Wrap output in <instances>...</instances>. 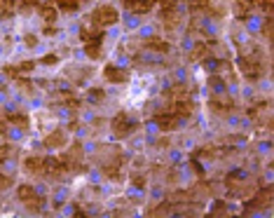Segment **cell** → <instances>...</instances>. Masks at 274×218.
Instances as JSON below:
<instances>
[{
  "mask_svg": "<svg viewBox=\"0 0 274 218\" xmlns=\"http://www.w3.org/2000/svg\"><path fill=\"white\" fill-rule=\"evenodd\" d=\"M209 85H211L213 89H225V80H218L216 75H213L211 80H209Z\"/></svg>",
  "mask_w": 274,
  "mask_h": 218,
  "instance_id": "cell-28",
  "label": "cell"
},
{
  "mask_svg": "<svg viewBox=\"0 0 274 218\" xmlns=\"http://www.w3.org/2000/svg\"><path fill=\"white\" fill-rule=\"evenodd\" d=\"M206 54H209V45H206V42H197L195 49H192V59H195V61H202Z\"/></svg>",
  "mask_w": 274,
  "mask_h": 218,
  "instance_id": "cell-21",
  "label": "cell"
},
{
  "mask_svg": "<svg viewBox=\"0 0 274 218\" xmlns=\"http://www.w3.org/2000/svg\"><path fill=\"white\" fill-rule=\"evenodd\" d=\"M251 5H253V3H248V0H237V14H239V19H248Z\"/></svg>",
  "mask_w": 274,
  "mask_h": 218,
  "instance_id": "cell-22",
  "label": "cell"
},
{
  "mask_svg": "<svg viewBox=\"0 0 274 218\" xmlns=\"http://www.w3.org/2000/svg\"><path fill=\"white\" fill-rule=\"evenodd\" d=\"M155 3H157V0H136V3H134V7H131V12H134V14H145V12H150Z\"/></svg>",
  "mask_w": 274,
  "mask_h": 218,
  "instance_id": "cell-17",
  "label": "cell"
},
{
  "mask_svg": "<svg viewBox=\"0 0 274 218\" xmlns=\"http://www.w3.org/2000/svg\"><path fill=\"white\" fill-rule=\"evenodd\" d=\"M17 197L26 204V209L31 213H40L42 206H45V199L38 195V192L31 188V185H19V190H17Z\"/></svg>",
  "mask_w": 274,
  "mask_h": 218,
  "instance_id": "cell-2",
  "label": "cell"
},
{
  "mask_svg": "<svg viewBox=\"0 0 274 218\" xmlns=\"http://www.w3.org/2000/svg\"><path fill=\"white\" fill-rule=\"evenodd\" d=\"M19 3H21L24 7H35L38 3H40V0H19Z\"/></svg>",
  "mask_w": 274,
  "mask_h": 218,
  "instance_id": "cell-33",
  "label": "cell"
},
{
  "mask_svg": "<svg viewBox=\"0 0 274 218\" xmlns=\"http://www.w3.org/2000/svg\"><path fill=\"white\" fill-rule=\"evenodd\" d=\"M24 40H26V47H35V45H38V38H35V35H26Z\"/></svg>",
  "mask_w": 274,
  "mask_h": 218,
  "instance_id": "cell-32",
  "label": "cell"
},
{
  "mask_svg": "<svg viewBox=\"0 0 274 218\" xmlns=\"http://www.w3.org/2000/svg\"><path fill=\"white\" fill-rule=\"evenodd\" d=\"M14 14V0H0V19H10Z\"/></svg>",
  "mask_w": 274,
  "mask_h": 218,
  "instance_id": "cell-19",
  "label": "cell"
},
{
  "mask_svg": "<svg viewBox=\"0 0 274 218\" xmlns=\"http://www.w3.org/2000/svg\"><path fill=\"white\" fill-rule=\"evenodd\" d=\"M169 209H171L169 204H159V206H155V209H150L148 216H162V213H169Z\"/></svg>",
  "mask_w": 274,
  "mask_h": 218,
  "instance_id": "cell-26",
  "label": "cell"
},
{
  "mask_svg": "<svg viewBox=\"0 0 274 218\" xmlns=\"http://www.w3.org/2000/svg\"><path fill=\"white\" fill-rule=\"evenodd\" d=\"M7 124H10V122H7V117L0 115V136H5V134H7Z\"/></svg>",
  "mask_w": 274,
  "mask_h": 218,
  "instance_id": "cell-30",
  "label": "cell"
},
{
  "mask_svg": "<svg viewBox=\"0 0 274 218\" xmlns=\"http://www.w3.org/2000/svg\"><path fill=\"white\" fill-rule=\"evenodd\" d=\"M211 216H227V204H225V202H216Z\"/></svg>",
  "mask_w": 274,
  "mask_h": 218,
  "instance_id": "cell-25",
  "label": "cell"
},
{
  "mask_svg": "<svg viewBox=\"0 0 274 218\" xmlns=\"http://www.w3.org/2000/svg\"><path fill=\"white\" fill-rule=\"evenodd\" d=\"M7 117V122L14 124V127H19V129L26 131L28 129V117L26 115H21V113H12V115H5Z\"/></svg>",
  "mask_w": 274,
  "mask_h": 218,
  "instance_id": "cell-16",
  "label": "cell"
},
{
  "mask_svg": "<svg viewBox=\"0 0 274 218\" xmlns=\"http://www.w3.org/2000/svg\"><path fill=\"white\" fill-rule=\"evenodd\" d=\"M209 108L216 113V115H223V117H227V115H232L234 113V108H237V103H234V99H230V96H213L211 101H209Z\"/></svg>",
  "mask_w": 274,
  "mask_h": 218,
  "instance_id": "cell-6",
  "label": "cell"
},
{
  "mask_svg": "<svg viewBox=\"0 0 274 218\" xmlns=\"http://www.w3.org/2000/svg\"><path fill=\"white\" fill-rule=\"evenodd\" d=\"M145 49H152V52H159V54H166V52L171 49V45H169L166 40H162V38H157V35H152V38L145 40Z\"/></svg>",
  "mask_w": 274,
  "mask_h": 218,
  "instance_id": "cell-15",
  "label": "cell"
},
{
  "mask_svg": "<svg viewBox=\"0 0 274 218\" xmlns=\"http://www.w3.org/2000/svg\"><path fill=\"white\" fill-rule=\"evenodd\" d=\"M54 3L63 12H75L77 7H80V0H54Z\"/></svg>",
  "mask_w": 274,
  "mask_h": 218,
  "instance_id": "cell-20",
  "label": "cell"
},
{
  "mask_svg": "<svg viewBox=\"0 0 274 218\" xmlns=\"http://www.w3.org/2000/svg\"><path fill=\"white\" fill-rule=\"evenodd\" d=\"M45 164H47V157H40V155H31L24 160V169L28 174H35V176H40L45 174Z\"/></svg>",
  "mask_w": 274,
  "mask_h": 218,
  "instance_id": "cell-12",
  "label": "cell"
},
{
  "mask_svg": "<svg viewBox=\"0 0 274 218\" xmlns=\"http://www.w3.org/2000/svg\"><path fill=\"white\" fill-rule=\"evenodd\" d=\"M82 157H84V153H82V143H80V141H75V143H73V148H70V153L61 155V160L66 162L68 171H75V174H80V171H84Z\"/></svg>",
  "mask_w": 274,
  "mask_h": 218,
  "instance_id": "cell-4",
  "label": "cell"
},
{
  "mask_svg": "<svg viewBox=\"0 0 274 218\" xmlns=\"http://www.w3.org/2000/svg\"><path fill=\"white\" fill-rule=\"evenodd\" d=\"M251 52H253V54H241L239 56V70L244 73L246 80L255 82L265 75V61H262L260 52H258L255 47H251Z\"/></svg>",
  "mask_w": 274,
  "mask_h": 218,
  "instance_id": "cell-1",
  "label": "cell"
},
{
  "mask_svg": "<svg viewBox=\"0 0 274 218\" xmlns=\"http://www.w3.org/2000/svg\"><path fill=\"white\" fill-rule=\"evenodd\" d=\"M66 141H68V134L63 129H54L52 134L45 136V148H63Z\"/></svg>",
  "mask_w": 274,
  "mask_h": 218,
  "instance_id": "cell-13",
  "label": "cell"
},
{
  "mask_svg": "<svg viewBox=\"0 0 274 218\" xmlns=\"http://www.w3.org/2000/svg\"><path fill=\"white\" fill-rule=\"evenodd\" d=\"M262 35H265V40H272V17L267 14V19L262 24Z\"/></svg>",
  "mask_w": 274,
  "mask_h": 218,
  "instance_id": "cell-24",
  "label": "cell"
},
{
  "mask_svg": "<svg viewBox=\"0 0 274 218\" xmlns=\"http://www.w3.org/2000/svg\"><path fill=\"white\" fill-rule=\"evenodd\" d=\"M40 14H42V19L47 21V24L56 21V10L49 5V3H42V5H40Z\"/></svg>",
  "mask_w": 274,
  "mask_h": 218,
  "instance_id": "cell-18",
  "label": "cell"
},
{
  "mask_svg": "<svg viewBox=\"0 0 274 218\" xmlns=\"http://www.w3.org/2000/svg\"><path fill=\"white\" fill-rule=\"evenodd\" d=\"M92 96H94V101H101V99H103V92H101V89H94V92H92Z\"/></svg>",
  "mask_w": 274,
  "mask_h": 218,
  "instance_id": "cell-34",
  "label": "cell"
},
{
  "mask_svg": "<svg viewBox=\"0 0 274 218\" xmlns=\"http://www.w3.org/2000/svg\"><path fill=\"white\" fill-rule=\"evenodd\" d=\"M5 73L12 78V80H19L21 78V70L19 68H12V66H5Z\"/></svg>",
  "mask_w": 274,
  "mask_h": 218,
  "instance_id": "cell-27",
  "label": "cell"
},
{
  "mask_svg": "<svg viewBox=\"0 0 274 218\" xmlns=\"http://www.w3.org/2000/svg\"><path fill=\"white\" fill-rule=\"evenodd\" d=\"M188 7H190L192 12H199V10H211L209 0H188Z\"/></svg>",
  "mask_w": 274,
  "mask_h": 218,
  "instance_id": "cell-23",
  "label": "cell"
},
{
  "mask_svg": "<svg viewBox=\"0 0 274 218\" xmlns=\"http://www.w3.org/2000/svg\"><path fill=\"white\" fill-rule=\"evenodd\" d=\"M17 68H19L21 73H28V70H33V61H24V63H19Z\"/></svg>",
  "mask_w": 274,
  "mask_h": 218,
  "instance_id": "cell-31",
  "label": "cell"
},
{
  "mask_svg": "<svg viewBox=\"0 0 274 218\" xmlns=\"http://www.w3.org/2000/svg\"><path fill=\"white\" fill-rule=\"evenodd\" d=\"M103 78L108 82H115V85H120V82H127V78H129V73L122 68H117V66H106L103 68Z\"/></svg>",
  "mask_w": 274,
  "mask_h": 218,
  "instance_id": "cell-14",
  "label": "cell"
},
{
  "mask_svg": "<svg viewBox=\"0 0 274 218\" xmlns=\"http://www.w3.org/2000/svg\"><path fill=\"white\" fill-rule=\"evenodd\" d=\"M124 3V7H127V10H131V7H134V3H136V0H122Z\"/></svg>",
  "mask_w": 274,
  "mask_h": 218,
  "instance_id": "cell-35",
  "label": "cell"
},
{
  "mask_svg": "<svg viewBox=\"0 0 274 218\" xmlns=\"http://www.w3.org/2000/svg\"><path fill=\"white\" fill-rule=\"evenodd\" d=\"M272 206V188H262V190H258V195H255L251 202H246V213H253V211H265V209H269Z\"/></svg>",
  "mask_w": 274,
  "mask_h": 218,
  "instance_id": "cell-5",
  "label": "cell"
},
{
  "mask_svg": "<svg viewBox=\"0 0 274 218\" xmlns=\"http://www.w3.org/2000/svg\"><path fill=\"white\" fill-rule=\"evenodd\" d=\"M110 129H113V134H115L117 138H124V136H129V131L134 129V124L129 122V115H127V113H117V115L110 120Z\"/></svg>",
  "mask_w": 274,
  "mask_h": 218,
  "instance_id": "cell-8",
  "label": "cell"
},
{
  "mask_svg": "<svg viewBox=\"0 0 274 218\" xmlns=\"http://www.w3.org/2000/svg\"><path fill=\"white\" fill-rule=\"evenodd\" d=\"M155 122H157V127L162 131H173L178 127V117L173 115L171 110H164V113H157V115H155Z\"/></svg>",
  "mask_w": 274,
  "mask_h": 218,
  "instance_id": "cell-11",
  "label": "cell"
},
{
  "mask_svg": "<svg viewBox=\"0 0 274 218\" xmlns=\"http://www.w3.org/2000/svg\"><path fill=\"white\" fill-rule=\"evenodd\" d=\"M56 61H59L56 54H45V56H42V63H45V66H54Z\"/></svg>",
  "mask_w": 274,
  "mask_h": 218,
  "instance_id": "cell-29",
  "label": "cell"
},
{
  "mask_svg": "<svg viewBox=\"0 0 274 218\" xmlns=\"http://www.w3.org/2000/svg\"><path fill=\"white\" fill-rule=\"evenodd\" d=\"M101 45H103V33L99 31V33L92 35L89 40L84 42V54L89 56L92 61H96V59H101Z\"/></svg>",
  "mask_w": 274,
  "mask_h": 218,
  "instance_id": "cell-10",
  "label": "cell"
},
{
  "mask_svg": "<svg viewBox=\"0 0 274 218\" xmlns=\"http://www.w3.org/2000/svg\"><path fill=\"white\" fill-rule=\"evenodd\" d=\"M171 113L176 117H190L195 113V103H192L190 96H178V99H173L171 101Z\"/></svg>",
  "mask_w": 274,
  "mask_h": 218,
  "instance_id": "cell-9",
  "label": "cell"
},
{
  "mask_svg": "<svg viewBox=\"0 0 274 218\" xmlns=\"http://www.w3.org/2000/svg\"><path fill=\"white\" fill-rule=\"evenodd\" d=\"M162 21L166 28H176L178 26V3L176 0H162Z\"/></svg>",
  "mask_w": 274,
  "mask_h": 218,
  "instance_id": "cell-7",
  "label": "cell"
},
{
  "mask_svg": "<svg viewBox=\"0 0 274 218\" xmlns=\"http://www.w3.org/2000/svg\"><path fill=\"white\" fill-rule=\"evenodd\" d=\"M92 24L99 28H108L113 24H117V10L110 5H101L92 12Z\"/></svg>",
  "mask_w": 274,
  "mask_h": 218,
  "instance_id": "cell-3",
  "label": "cell"
}]
</instances>
